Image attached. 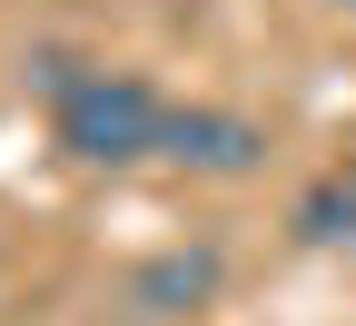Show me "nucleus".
I'll list each match as a JSON object with an SVG mask.
<instances>
[{
  "label": "nucleus",
  "instance_id": "1",
  "mask_svg": "<svg viewBox=\"0 0 356 326\" xmlns=\"http://www.w3.org/2000/svg\"><path fill=\"white\" fill-rule=\"evenodd\" d=\"M159 129H168V89L149 79V70H79L60 99H50V138H60V158H79V168H139V158H159Z\"/></svg>",
  "mask_w": 356,
  "mask_h": 326
},
{
  "label": "nucleus",
  "instance_id": "2",
  "mask_svg": "<svg viewBox=\"0 0 356 326\" xmlns=\"http://www.w3.org/2000/svg\"><path fill=\"white\" fill-rule=\"evenodd\" d=\"M159 158L188 168V178H257L267 168V129L248 109H228V99H168Z\"/></svg>",
  "mask_w": 356,
  "mask_h": 326
},
{
  "label": "nucleus",
  "instance_id": "3",
  "mask_svg": "<svg viewBox=\"0 0 356 326\" xmlns=\"http://www.w3.org/2000/svg\"><path fill=\"white\" fill-rule=\"evenodd\" d=\"M218 287H228V247L218 238H178V247L129 267V316L139 326H198L218 307Z\"/></svg>",
  "mask_w": 356,
  "mask_h": 326
},
{
  "label": "nucleus",
  "instance_id": "4",
  "mask_svg": "<svg viewBox=\"0 0 356 326\" xmlns=\"http://www.w3.org/2000/svg\"><path fill=\"white\" fill-rule=\"evenodd\" d=\"M287 227H297V247H356V149H346V158H327V168L297 188Z\"/></svg>",
  "mask_w": 356,
  "mask_h": 326
},
{
  "label": "nucleus",
  "instance_id": "5",
  "mask_svg": "<svg viewBox=\"0 0 356 326\" xmlns=\"http://www.w3.org/2000/svg\"><path fill=\"white\" fill-rule=\"evenodd\" d=\"M337 10H356V0H337Z\"/></svg>",
  "mask_w": 356,
  "mask_h": 326
}]
</instances>
